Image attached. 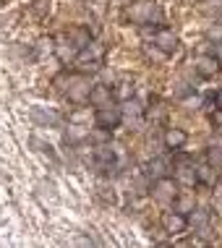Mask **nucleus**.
I'll return each mask as SVG.
<instances>
[{
  "label": "nucleus",
  "instance_id": "ddd939ff",
  "mask_svg": "<svg viewBox=\"0 0 222 248\" xmlns=\"http://www.w3.org/2000/svg\"><path fill=\"white\" fill-rule=\"evenodd\" d=\"M146 175L149 178H165L167 175V162L162 157H154V159H149V162H146Z\"/></svg>",
  "mask_w": 222,
  "mask_h": 248
},
{
  "label": "nucleus",
  "instance_id": "4be33fe9",
  "mask_svg": "<svg viewBox=\"0 0 222 248\" xmlns=\"http://www.w3.org/2000/svg\"><path fill=\"white\" fill-rule=\"evenodd\" d=\"M212 125L222 128V107H214V112H212Z\"/></svg>",
  "mask_w": 222,
  "mask_h": 248
},
{
  "label": "nucleus",
  "instance_id": "a878e982",
  "mask_svg": "<svg viewBox=\"0 0 222 248\" xmlns=\"http://www.w3.org/2000/svg\"><path fill=\"white\" fill-rule=\"evenodd\" d=\"M220 21H222V16H220Z\"/></svg>",
  "mask_w": 222,
  "mask_h": 248
},
{
  "label": "nucleus",
  "instance_id": "f3484780",
  "mask_svg": "<svg viewBox=\"0 0 222 248\" xmlns=\"http://www.w3.org/2000/svg\"><path fill=\"white\" fill-rule=\"evenodd\" d=\"M68 37H71L73 42H76L79 47H81V50L92 45V37H89V31H86V29H71V31H68Z\"/></svg>",
  "mask_w": 222,
  "mask_h": 248
},
{
  "label": "nucleus",
  "instance_id": "7ed1b4c3",
  "mask_svg": "<svg viewBox=\"0 0 222 248\" xmlns=\"http://www.w3.org/2000/svg\"><path fill=\"white\" fill-rule=\"evenodd\" d=\"M178 196V180L173 178H157L152 186V199L157 201V204H173Z\"/></svg>",
  "mask_w": 222,
  "mask_h": 248
},
{
  "label": "nucleus",
  "instance_id": "b1692460",
  "mask_svg": "<svg viewBox=\"0 0 222 248\" xmlns=\"http://www.w3.org/2000/svg\"><path fill=\"white\" fill-rule=\"evenodd\" d=\"M220 11H222L220 0H214V5H204V13H220Z\"/></svg>",
  "mask_w": 222,
  "mask_h": 248
},
{
  "label": "nucleus",
  "instance_id": "0eeeda50",
  "mask_svg": "<svg viewBox=\"0 0 222 248\" xmlns=\"http://www.w3.org/2000/svg\"><path fill=\"white\" fill-rule=\"evenodd\" d=\"M152 42L157 45V47L165 52V55L178 52V37L173 34L170 29H157V31H154V37H152Z\"/></svg>",
  "mask_w": 222,
  "mask_h": 248
},
{
  "label": "nucleus",
  "instance_id": "9b49d317",
  "mask_svg": "<svg viewBox=\"0 0 222 248\" xmlns=\"http://www.w3.org/2000/svg\"><path fill=\"white\" fill-rule=\"evenodd\" d=\"M175 180L178 183H183V186H196L199 183V178H196V167H191V165H178V170H175Z\"/></svg>",
  "mask_w": 222,
  "mask_h": 248
},
{
  "label": "nucleus",
  "instance_id": "412c9836",
  "mask_svg": "<svg viewBox=\"0 0 222 248\" xmlns=\"http://www.w3.org/2000/svg\"><path fill=\"white\" fill-rule=\"evenodd\" d=\"M209 162H212L214 167H220V165H222V152H220V149H214V146L209 149Z\"/></svg>",
  "mask_w": 222,
  "mask_h": 248
},
{
  "label": "nucleus",
  "instance_id": "f8f14e48",
  "mask_svg": "<svg viewBox=\"0 0 222 248\" xmlns=\"http://www.w3.org/2000/svg\"><path fill=\"white\" fill-rule=\"evenodd\" d=\"M196 178H199V183H204V186H214L217 183V167H214L212 162L209 165H199L196 167Z\"/></svg>",
  "mask_w": 222,
  "mask_h": 248
},
{
  "label": "nucleus",
  "instance_id": "1a4fd4ad",
  "mask_svg": "<svg viewBox=\"0 0 222 248\" xmlns=\"http://www.w3.org/2000/svg\"><path fill=\"white\" fill-rule=\"evenodd\" d=\"M32 120L37 125H50V128H58L60 125V115L52 110H45V107H32Z\"/></svg>",
  "mask_w": 222,
  "mask_h": 248
},
{
  "label": "nucleus",
  "instance_id": "423d86ee",
  "mask_svg": "<svg viewBox=\"0 0 222 248\" xmlns=\"http://www.w3.org/2000/svg\"><path fill=\"white\" fill-rule=\"evenodd\" d=\"M220 58L217 55H199L196 63H193V71L199 73L201 78H214L220 73Z\"/></svg>",
  "mask_w": 222,
  "mask_h": 248
},
{
  "label": "nucleus",
  "instance_id": "f03ea898",
  "mask_svg": "<svg viewBox=\"0 0 222 248\" xmlns=\"http://www.w3.org/2000/svg\"><path fill=\"white\" fill-rule=\"evenodd\" d=\"M120 120H123V107H118L112 102L97 107V112H94V123H97V128L112 131V128H118V125H120Z\"/></svg>",
  "mask_w": 222,
  "mask_h": 248
},
{
  "label": "nucleus",
  "instance_id": "f257e3e1",
  "mask_svg": "<svg viewBox=\"0 0 222 248\" xmlns=\"http://www.w3.org/2000/svg\"><path fill=\"white\" fill-rule=\"evenodd\" d=\"M123 16L128 18L131 24H136V26H146V24H159V21H162L159 5L154 3V0H133L128 8L123 11Z\"/></svg>",
  "mask_w": 222,
  "mask_h": 248
},
{
  "label": "nucleus",
  "instance_id": "393cba45",
  "mask_svg": "<svg viewBox=\"0 0 222 248\" xmlns=\"http://www.w3.org/2000/svg\"><path fill=\"white\" fill-rule=\"evenodd\" d=\"M217 102L222 105V89H220V94H217Z\"/></svg>",
  "mask_w": 222,
  "mask_h": 248
},
{
  "label": "nucleus",
  "instance_id": "9d476101",
  "mask_svg": "<svg viewBox=\"0 0 222 248\" xmlns=\"http://www.w3.org/2000/svg\"><path fill=\"white\" fill-rule=\"evenodd\" d=\"M112 89L110 86H105V84H94L92 86V92H89V105L94 107H102V105H110L112 102Z\"/></svg>",
  "mask_w": 222,
  "mask_h": 248
},
{
  "label": "nucleus",
  "instance_id": "6e6552de",
  "mask_svg": "<svg viewBox=\"0 0 222 248\" xmlns=\"http://www.w3.org/2000/svg\"><path fill=\"white\" fill-rule=\"evenodd\" d=\"M162 141H165V146H167L170 152H178V149H183V146H186L188 133H186L183 128H165Z\"/></svg>",
  "mask_w": 222,
  "mask_h": 248
},
{
  "label": "nucleus",
  "instance_id": "aec40b11",
  "mask_svg": "<svg viewBox=\"0 0 222 248\" xmlns=\"http://www.w3.org/2000/svg\"><path fill=\"white\" fill-rule=\"evenodd\" d=\"M206 39H209V42H214V45H222V21L212 24L209 29H206Z\"/></svg>",
  "mask_w": 222,
  "mask_h": 248
},
{
  "label": "nucleus",
  "instance_id": "dca6fc26",
  "mask_svg": "<svg viewBox=\"0 0 222 248\" xmlns=\"http://www.w3.org/2000/svg\"><path fill=\"white\" fill-rule=\"evenodd\" d=\"M188 225H193L196 230H204L206 225H209V212L206 209H193L188 214Z\"/></svg>",
  "mask_w": 222,
  "mask_h": 248
},
{
  "label": "nucleus",
  "instance_id": "a211bd4d",
  "mask_svg": "<svg viewBox=\"0 0 222 248\" xmlns=\"http://www.w3.org/2000/svg\"><path fill=\"white\" fill-rule=\"evenodd\" d=\"M141 112H144V110H141V105L136 102V99H126V105H123V118H141Z\"/></svg>",
  "mask_w": 222,
  "mask_h": 248
},
{
  "label": "nucleus",
  "instance_id": "6ab92c4d",
  "mask_svg": "<svg viewBox=\"0 0 222 248\" xmlns=\"http://www.w3.org/2000/svg\"><path fill=\"white\" fill-rule=\"evenodd\" d=\"M112 94L120 97V99H131L133 97V84L131 81H120L115 89H112Z\"/></svg>",
  "mask_w": 222,
  "mask_h": 248
},
{
  "label": "nucleus",
  "instance_id": "4468645a",
  "mask_svg": "<svg viewBox=\"0 0 222 248\" xmlns=\"http://www.w3.org/2000/svg\"><path fill=\"white\" fill-rule=\"evenodd\" d=\"M55 52H58V58H60V60H73V58H79L81 47H79V45L68 37V42H65V45H58Z\"/></svg>",
  "mask_w": 222,
  "mask_h": 248
},
{
  "label": "nucleus",
  "instance_id": "39448f33",
  "mask_svg": "<svg viewBox=\"0 0 222 248\" xmlns=\"http://www.w3.org/2000/svg\"><path fill=\"white\" fill-rule=\"evenodd\" d=\"M68 89H65V97L71 99V102H84V99H89V92H92V86L89 81H86V76H71L68 78Z\"/></svg>",
  "mask_w": 222,
  "mask_h": 248
},
{
  "label": "nucleus",
  "instance_id": "2eb2a0df",
  "mask_svg": "<svg viewBox=\"0 0 222 248\" xmlns=\"http://www.w3.org/2000/svg\"><path fill=\"white\" fill-rule=\"evenodd\" d=\"M173 209H178V212H183V214H191L193 209H196L193 196H191V193H178L175 201H173Z\"/></svg>",
  "mask_w": 222,
  "mask_h": 248
},
{
  "label": "nucleus",
  "instance_id": "20e7f679",
  "mask_svg": "<svg viewBox=\"0 0 222 248\" xmlns=\"http://www.w3.org/2000/svg\"><path fill=\"white\" fill-rule=\"evenodd\" d=\"M162 227L165 232H170V235H180V232L188 230V214L173 209V212H165L162 214Z\"/></svg>",
  "mask_w": 222,
  "mask_h": 248
},
{
  "label": "nucleus",
  "instance_id": "5701e85b",
  "mask_svg": "<svg viewBox=\"0 0 222 248\" xmlns=\"http://www.w3.org/2000/svg\"><path fill=\"white\" fill-rule=\"evenodd\" d=\"M45 8H50V5H47V0H34V13H37V16H42Z\"/></svg>",
  "mask_w": 222,
  "mask_h": 248
}]
</instances>
